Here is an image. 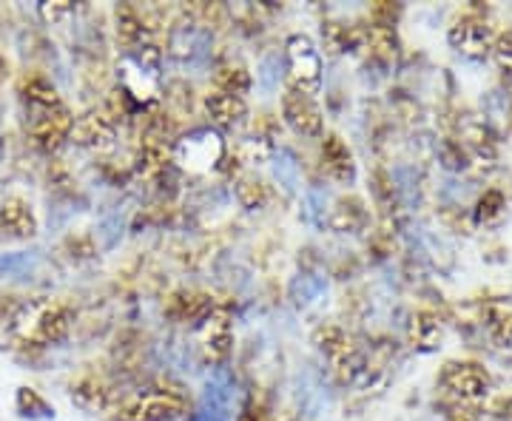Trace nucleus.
Masks as SVG:
<instances>
[{"label": "nucleus", "instance_id": "19", "mask_svg": "<svg viewBox=\"0 0 512 421\" xmlns=\"http://www.w3.org/2000/svg\"><path fill=\"white\" fill-rule=\"evenodd\" d=\"M234 194L242 208H262L268 202V185L259 183L254 177H242L234 185Z\"/></svg>", "mask_w": 512, "mask_h": 421}, {"label": "nucleus", "instance_id": "1", "mask_svg": "<svg viewBox=\"0 0 512 421\" xmlns=\"http://www.w3.org/2000/svg\"><path fill=\"white\" fill-rule=\"evenodd\" d=\"M23 100H26V129L37 146L49 151L63 146V140H69L72 134L74 117L60 100L55 86H49L46 80H32L23 92Z\"/></svg>", "mask_w": 512, "mask_h": 421}, {"label": "nucleus", "instance_id": "2", "mask_svg": "<svg viewBox=\"0 0 512 421\" xmlns=\"http://www.w3.org/2000/svg\"><path fill=\"white\" fill-rule=\"evenodd\" d=\"M185 396L177 387L151 385L126 396L117 404L120 421H174L185 413Z\"/></svg>", "mask_w": 512, "mask_h": 421}, {"label": "nucleus", "instance_id": "4", "mask_svg": "<svg viewBox=\"0 0 512 421\" xmlns=\"http://www.w3.org/2000/svg\"><path fill=\"white\" fill-rule=\"evenodd\" d=\"M288 89L299 94H319L322 89V55L308 35H293L285 43Z\"/></svg>", "mask_w": 512, "mask_h": 421}, {"label": "nucleus", "instance_id": "20", "mask_svg": "<svg viewBox=\"0 0 512 421\" xmlns=\"http://www.w3.org/2000/svg\"><path fill=\"white\" fill-rule=\"evenodd\" d=\"M436 333H439V322H436L430 313L413 316V322H410V342H413V345L430 348V342L436 339Z\"/></svg>", "mask_w": 512, "mask_h": 421}, {"label": "nucleus", "instance_id": "12", "mask_svg": "<svg viewBox=\"0 0 512 421\" xmlns=\"http://www.w3.org/2000/svg\"><path fill=\"white\" fill-rule=\"evenodd\" d=\"M205 114L211 117V123L217 129H234V126H239L245 120L248 106H245V97L222 92V89L214 86L205 94Z\"/></svg>", "mask_w": 512, "mask_h": 421}, {"label": "nucleus", "instance_id": "23", "mask_svg": "<svg viewBox=\"0 0 512 421\" xmlns=\"http://www.w3.org/2000/svg\"><path fill=\"white\" fill-rule=\"evenodd\" d=\"M447 421H476V413L467 410L464 402H456L450 410H447Z\"/></svg>", "mask_w": 512, "mask_h": 421}, {"label": "nucleus", "instance_id": "5", "mask_svg": "<svg viewBox=\"0 0 512 421\" xmlns=\"http://www.w3.org/2000/svg\"><path fill=\"white\" fill-rule=\"evenodd\" d=\"M174 160L191 174H208V171H214L225 163V143L217 131H191L183 140L174 143Z\"/></svg>", "mask_w": 512, "mask_h": 421}, {"label": "nucleus", "instance_id": "21", "mask_svg": "<svg viewBox=\"0 0 512 421\" xmlns=\"http://www.w3.org/2000/svg\"><path fill=\"white\" fill-rule=\"evenodd\" d=\"M501 208H504V197L498 191H487L476 205L478 222H493L501 217Z\"/></svg>", "mask_w": 512, "mask_h": 421}, {"label": "nucleus", "instance_id": "3", "mask_svg": "<svg viewBox=\"0 0 512 421\" xmlns=\"http://www.w3.org/2000/svg\"><path fill=\"white\" fill-rule=\"evenodd\" d=\"M15 328L20 330V339L23 342H32V345H57L69 336L72 328V313L66 305H57V302H32L26 305L23 313L15 319Z\"/></svg>", "mask_w": 512, "mask_h": 421}, {"label": "nucleus", "instance_id": "14", "mask_svg": "<svg viewBox=\"0 0 512 421\" xmlns=\"http://www.w3.org/2000/svg\"><path fill=\"white\" fill-rule=\"evenodd\" d=\"M0 228L6 237H32L35 234V217L29 205L20 200H9L0 205Z\"/></svg>", "mask_w": 512, "mask_h": 421}, {"label": "nucleus", "instance_id": "8", "mask_svg": "<svg viewBox=\"0 0 512 421\" xmlns=\"http://www.w3.org/2000/svg\"><path fill=\"white\" fill-rule=\"evenodd\" d=\"M231 345H234V330H231V311L222 308V305H214V311L208 313L202 319L200 328V348L205 362L211 365H220L228 359L231 353Z\"/></svg>", "mask_w": 512, "mask_h": 421}, {"label": "nucleus", "instance_id": "18", "mask_svg": "<svg viewBox=\"0 0 512 421\" xmlns=\"http://www.w3.org/2000/svg\"><path fill=\"white\" fill-rule=\"evenodd\" d=\"M214 80H217V89L228 94H237V97H242V94L251 89V74H248V69L242 63H222Z\"/></svg>", "mask_w": 512, "mask_h": 421}, {"label": "nucleus", "instance_id": "13", "mask_svg": "<svg viewBox=\"0 0 512 421\" xmlns=\"http://www.w3.org/2000/svg\"><path fill=\"white\" fill-rule=\"evenodd\" d=\"M322 165L333 180L339 183H350L356 177V163H353V154H350L348 143L336 134H328L322 140Z\"/></svg>", "mask_w": 512, "mask_h": 421}, {"label": "nucleus", "instance_id": "11", "mask_svg": "<svg viewBox=\"0 0 512 421\" xmlns=\"http://www.w3.org/2000/svg\"><path fill=\"white\" fill-rule=\"evenodd\" d=\"M450 43L461 55L484 57L495 46L493 29L481 15H464L456 26L450 29Z\"/></svg>", "mask_w": 512, "mask_h": 421}, {"label": "nucleus", "instance_id": "15", "mask_svg": "<svg viewBox=\"0 0 512 421\" xmlns=\"http://www.w3.org/2000/svg\"><path fill=\"white\" fill-rule=\"evenodd\" d=\"M365 46L367 52L373 57H379L382 63L387 60H393L396 57V32H393V23H384V20H376V23H370L365 29Z\"/></svg>", "mask_w": 512, "mask_h": 421}, {"label": "nucleus", "instance_id": "17", "mask_svg": "<svg viewBox=\"0 0 512 421\" xmlns=\"http://www.w3.org/2000/svg\"><path fill=\"white\" fill-rule=\"evenodd\" d=\"M487 333L495 345H512V302H490L487 305Z\"/></svg>", "mask_w": 512, "mask_h": 421}, {"label": "nucleus", "instance_id": "22", "mask_svg": "<svg viewBox=\"0 0 512 421\" xmlns=\"http://www.w3.org/2000/svg\"><path fill=\"white\" fill-rule=\"evenodd\" d=\"M495 60H498V66L504 69L507 74H512V29L510 32H504V35L495 37Z\"/></svg>", "mask_w": 512, "mask_h": 421}, {"label": "nucleus", "instance_id": "7", "mask_svg": "<svg viewBox=\"0 0 512 421\" xmlns=\"http://www.w3.org/2000/svg\"><path fill=\"white\" fill-rule=\"evenodd\" d=\"M441 385L447 387L450 396H456L458 402H478L490 393L493 379L490 373L476 362H453V365L444 367L441 373Z\"/></svg>", "mask_w": 512, "mask_h": 421}, {"label": "nucleus", "instance_id": "6", "mask_svg": "<svg viewBox=\"0 0 512 421\" xmlns=\"http://www.w3.org/2000/svg\"><path fill=\"white\" fill-rule=\"evenodd\" d=\"M316 345L330 359V365L336 370V376L342 382H353L362 370H365V359L356 348V342L350 339L348 333L336 325H325L316 330Z\"/></svg>", "mask_w": 512, "mask_h": 421}, {"label": "nucleus", "instance_id": "10", "mask_svg": "<svg viewBox=\"0 0 512 421\" xmlns=\"http://www.w3.org/2000/svg\"><path fill=\"white\" fill-rule=\"evenodd\" d=\"M282 120L299 137H322V111L308 94L285 89V94H282Z\"/></svg>", "mask_w": 512, "mask_h": 421}, {"label": "nucleus", "instance_id": "16", "mask_svg": "<svg viewBox=\"0 0 512 421\" xmlns=\"http://www.w3.org/2000/svg\"><path fill=\"white\" fill-rule=\"evenodd\" d=\"M117 40L126 46L128 52H134L137 46L146 43V23H143V15L134 6H120L117 9Z\"/></svg>", "mask_w": 512, "mask_h": 421}, {"label": "nucleus", "instance_id": "9", "mask_svg": "<svg viewBox=\"0 0 512 421\" xmlns=\"http://www.w3.org/2000/svg\"><path fill=\"white\" fill-rule=\"evenodd\" d=\"M117 137V114L109 109H92L74 117L69 140L83 148H109Z\"/></svg>", "mask_w": 512, "mask_h": 421}]
</instances>
